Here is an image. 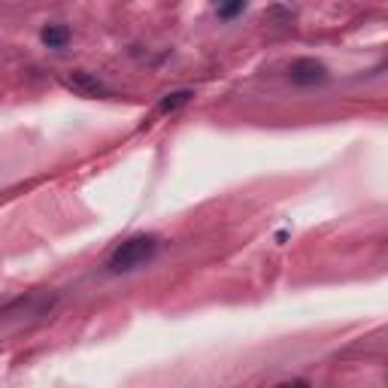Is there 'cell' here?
<instances>
[{"mask_svg":"<svg viewBox=\"0 0 388 388\" xmlns=\"http://www.w3.org/2000/svg\"><path fill=\"white\" fill-rule=\"evenodd\" d=\"M155 255H158V237L155 234H137V237H131V240H124L122 246L109 255L107 267H109V273H131V270L146 267Z\"/></svg>","mask_w":388,"mask_h":388,"instance_id":"6da1fadb","label":"cell"},{"mask_svg":"<svg viewBox=\"0 0 388 388\" xmlns=\"http://www.w3.org/2000/svg\"><path fill=\"white\" fill-rule=\"evenodd\" d=\"M243 10H246V3H243V0H240V3H228V6H219V15H221V19H231V15L243 12Z\"/></svg>","mask_w":388,"mask_h":388,"instance_id":"8992f818","label":"cell"},{"mask_svg":"<svg viewBox=\"0 0 388 388\" xmlns=\"http://www.w3.org/2000/svg\"><path fill=\"white\" fill-rule=\"evenodd\" d=\"M276 388H310V385H306L304 379H295V382H279Z\"/></svg>","mask_w":388,"mask_h":388,"instance_id":"52a82bcc","label":"cell"},{"mask_svg":"<svg viewBox=\"0 0 388 388\" xmlns=\"http://www.w3.org/2000/svg\"><path fill=\"white\" fill-rule=\"evenodd\" d=\"M288 79L295 85L310 89V85H324L331 79V73H328V67H324L322 61H315V58H295L288 64Z\"/></svg>","mask_w":388,"mask_h":388,"instance_id":"7a4b0ae2","label":"cell"},{"mask_svg":"<svg viewBox=\"0 0 388 388\" xmlns=\"http://www.w3.org/2000/svg\"><path fill=\"white\" fill-rule=\"evenodd\" d=\"M379 70H388V58H385V64H382V67H379Z\"/></svg>","mask_w":388,"mask_h":388,"instance_id":"ba28073f","label":"cell"},{"mask_svg":"<svg viewBox=\"0 0 388 388\" xmlns=\"http://www.w3.org/2000/svg\"><path fill=\"white\" fill-rule=\"evenodd\" d=\"M64 85L73 89L76 94H85V98H104L107 94V85L94 73H89V70H70L64 76Z\"/></svg>","mask_w":388,"mask_h":388,"instance_id":"3957f363","label":"cell"},{"mask_svg":"<svg viewBox=\"0 0 388 388\" xmlns=\"http://www.w3.org/2000/svg\"><path fill=\"white\" fill-rule=\"evenodd\" d=\"M192 98H194V91H188V89L164 94V98H161V104H158V113H173V109L185 107V104H188V100H192Z\"/></svg>","mask_w":388,"mask_h":388,"instance_id":"5b68a950","label":"cell"},{"mask_svg":"<svg viewBox=\"0 0 388 388\" xmlns=\"http://www.w3.org/2000/svg\"><path fill=\"white\" fill-rule=\"evenodd\" d=\"M39 39H43L49 49H64V46L70 43V28L67 25H46Z\"/></svg>","mask_w":388,"mask_h":388,"instance_id":"277c9868","label":"cell"}]
</instances>
